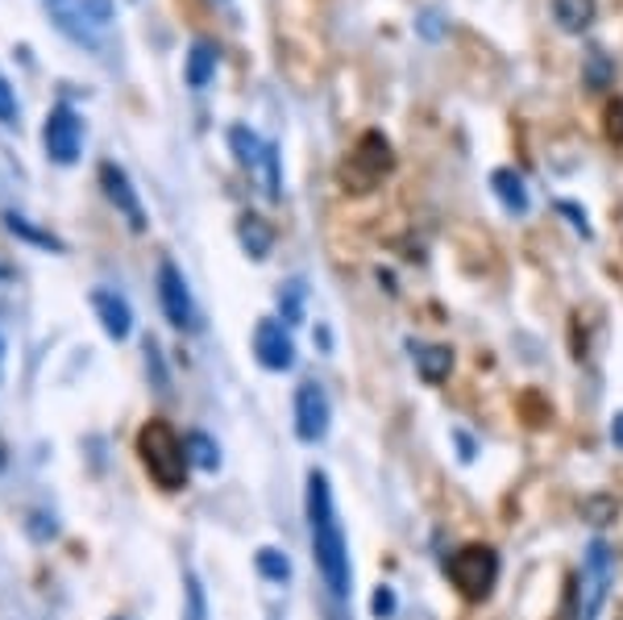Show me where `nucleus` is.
Segmentation results:
<instances>
[{
    "instance_id": "f257e3e1",
    "label": "nucleus",
    "mask_w": 623,
    "mask_h": 620,
    "mask_svg": "<svg viewBox=\"0 0 623 620\" xmlns=\"http://www.w3.org/2000/svg\"><path fill=\"white\" fill-rule=\"evenodd\" d=\"M308 533H312V558H316V571L325 579V588L345 600L349 596V545H345V529L337 521L333 509V492H328L325 471H312L308 475Z\"/></svg>"
},
{
    "instance_id": "f03ea898",
    "label": "nucleus",
    "mask_w": 623,
    "mask_h": 620,
    "mask_svg": "<svg viewBox=\"0 0 623 620\" xmlns=\"http://www.w3.org/2000/svg\"><path fill=\"white\" fill-rule=\"evenodd\" d=\"M138 459L146 466V475L155 479L162 492H179L187 483V442L167 425V421H146L138 430Z\"/></svg>"
},
{
    "instance_id": "7ed1b4c3",
    "label": "nucleus",
    "mask_w": 623,
    "mask_h": 620,
    "mask_svg": "<svg viewBox=\"0 0 623 620\" xmlns=\"http://www.w3.org/2000/svg\"><path fill=\"white\" fill-rule=\"evenodd\" d=\"M445 571H449V583L466 600H486L491 588L498 583V554L491 545H462L457 554L445 562Z\"/></svg>"
},
{
    "instance_id": "20e7f679",
    "label": "nucleus",
    "mask_w": 623,
    "mask_h": 620,
    "mask_svg": "<svg viewBox=\"0 0 623 620\" xmlns=\"http://www.w3.org/2000/svg\"><path fill=\"white\" fill-rule=\"evenodd\" d=\"M611 579H615V558L603 541H591L582 554V574H577V620H594L603 612Z\"/></svg>"
},
{
    "instance_id": "39448f33",
    "label": "nucleus",
    "mask_w": 623,
    "mask_h": 620,
    "mask_svg": "<svg viewBox=\"0 0 623 620\" xmlns=\"http://www.w3.org/2000/svg\"><path fill=\"white\" fill-rule=\"evenodd\" d=\"M390 167H395V159H390V142H387V138H383L378 129L362 134L358 146H354V155L342 163L345 191H370L378 179L387 176Z\"/></svg>"
},
{
    "instance_id": "423d86ee",
    "label": "nucleus",
    "mask_w": 623,
    "mask_h": 620,
    "mask_svg": "<svg viewBox=\"0 0 623 620\" xmlns=\"http://www.w3.org/2000/svg\"><path fill=\"white\" fill-rule=\"evenodd\" d=\"M42 146H47L50 163L71 167L83 150V117L71 105H55L47 112V126H42Z\"/></svg>"
},
{
    "instance_id": "0eeeda50",
    "label": "nucleus",
    "mask_w": 623,
    "mask_h": 620,
    "mask_svg": "<svg viewBox=\"0 0 623 620\" xmlns=\"http://www.w3.org/2000/svg\"><path fill=\"white\" fill-rule=\"evenodd\" d=\"M158 304H162V313L175 329H196V301L187 292L184 270L175 267L171 258L158 263Z\"/></svg>"
},
{
    "instance_id": "6e6552de",
    "label": "nucleus",
    "mask_w": 623,
    "mask_h": 620,
    "mask_svg": "<svg viewBox=\"0 0 623 620\" xmlns=\"http://www.w3.org/2000/svg\"><path fill=\"white\" fill-rule=\"evenodd\" d=\"M50 9V21L59 26V33H67L76 47L100 50L105 47V30L88 13V0H42Z\"/></svg>"
},
{
    "instance_id": "1a4fd4ad",
    "label": "nucleus",
    "mask_w": 623,
    "mask_h": 620,
    "mask_svg": "<svg viewBox=\"0 0 623 620\" xmlns=\"http://www.w3.org/2000/svg\"><path fill=\"white\" fill-rule=\"evenodd\" d=\"M328 421H333V409H328V396L320 383H299L296 387V437L299 442H325Z\"/></svg>"
},
{
    "instance_id": "9d476101",
    "label": "nucleus",
    "mask_w": 623,
    "mask_h": 620,
    "mask_svg": "<svg viewBox=\"0 0 623 620\" xmlns=\"http://www.w3.org/2000/svg\"><path fill=\"white\" fill-rule=\"evenodd\" d=\"M254 358H258L266 371H291V366H296V342H291L283 321L263 317L254 325Z\"/></svg>"
},
{
    "instance_id": "9b49d317",
    "label": "nucleus",
    "mask_w": 623,
    "mask_h": 620,
    "mask_svg": "<svg viewBox=\"0 0 623 620\" xmlns=\"http://www.w3.org/2000/svg\"><path fill=\"white\" fill-rule=\"evenodd\" d=\"M100 188H105V196L117 205V213L129 222V229L141 234V229H146V208H141L138 188H134L129 176H125V167H117V163H100Z\"/></svg>"
},
{
    "instance_id": "f8f14e48",
    "label": "nucleus",
    "mask_w": 623,
    "mask_h": 620,
    "mask_svg": "<svg viewBox=\"0 0 623 620\" xmlns=\"http://www.w3.org/2000/svg\"><path fill=\"white\" fill-rule=\"evenodd\" d=\"M92 308H96V321L105 325V334H109L112 342H125V337L134 334V308H129L125 296H117L109 287H96Z\"/></svg>"
},
{
    "instance_id": "ddd939ff",
    "label": "nucleus",
    "mask_w": 623,
    "mask_h": 620,
    "mask_svg": "<svg viewBox=\"0 0 623 620\" xmlns=\"http://www.w3.org/2000/svg\"><path fill=\"white\" fill-rule=\"evenodd\" d=\"M217 63H220V47L212 42V38H196L191 42V50H187V88H196V92H204L208 83H212V76H217Z\"/></svg>"
},
{
    "instance_id": "4468645a",
    "label": "nucleus",
    "mask_w": 623,
    "mask_h": 620,
    "mask_svg": "<svg viewBox=\"0 0 623 620\" xmlns=\"http://www.w3.org/2000/svg\"><path fill=\"white\" fill-rule=\"evenodd\" d=\"M229 146H234V155H237V163H241V167H249V171H263L266 146H270V142H263L254 129L234 126V129H229Z\"/></svg>"
},
{
    "instance_id": "2eb2a0df",
    "label": "nucleus",
    "mask_w": 623,
    "mask_h": 620,
    "mask_svg": "<svg viewBox=\"0 0 623 620\" xmlns=\"http://www.w3.org/2000/svg\"><path fill=\"white\" fill-rule=\"evenodd\" d=\"M594 13H599V4H594V0H553V17H557V26L565 33L591 30Z\"/></svg>"
},
{
    "instance_id": "dca6fc26",
    "label": "nucleus",
    "mask_w": 623,
    "mask_h": 620,
    "mask_svg": "<svg viewBox=\"0 0 623 620\" xmlns=\"http://www.w3.org/2000/svg\"><path fill=\"white\" fill-rule=\"evenodd\" d=\"M491 188H495V196L503 200L507 213H528V188H524V179L515 176V171L498 167L495 176H491Z\"/></svg>"
},
{
    "instance_id": "f3484780",
    "label": "nucleus",
    "mask_w": 623,
    "mask_h": 620,
    "mask_svg": "<svg viewBox=\"0 0 623 620\" xmlns=\"http://www.w3.org/2000/svg\"><path fill=\"white\" fill-rule=\"evenodd\" d=\"M416 366H421V375L428 383H441L445 375H449L453 354L445 351V346H421V351H416Z\"/></svg>"
},
{
    "instance_id": "a211bd4d",
    "label": "nucleus",
    "mask_w": 623,
    "mask_h": 620,
    "mask_svg": "<svg viewBox=\"0 0 623 620\" xmlns=\"http://www.w3.org/2000/svg\"><path fill=\"white\" fill-rule=\"evenodd\" d=\"M270 242H275V234L266 229L263 217H246L241 222V246H246L254 258H266V250H270Z\"/></svg>"
},
{
    "instance_id": "6ab92c4d",
    "label": "nucleus",
    "mask_w": 623,
    "mask_h": 620,
    "mask_svg": "<svg viewBox=\"0 0 623 620\" xmlns=\"http://www.w3.org/2000/svg\"><path fill=\"white\" fill-rule=\"evenodd\" d=\"M187 459L196 462V466H204V471H217L220 466V450L212 437H204V433H187Z\"/></svg>"
},
{
    "instance_id": "aec40b11",
    "label": "nucleus",
    "mask_w": 623,
    "mask_h": 620,
    "mask_svg": "<svg viewBox=\"0 0 623 620\" xmlns=\"http://www.w3.org/2000/svg\"><path fill=\"white\" fill-rule=\"evenodd\" d=\"M4 225H9L13 234H21V238H26V242H38V246H50V250H62V242L55 238V234H42V229H33V225L26 222V217H21V213H4Z\"/></svg>"
},
{
    "instance_id": "412c9836",
    "label": "nucleus",
    "mask_w": 623,
    "mask_h": 620,
    "mask_svg": "<svg viewBox=\"0 0 623 620\" xmlns=\"http://www.w3.org/2000/svg\"><path fill=\"white\" fill-rule=\"evenodd\" d=\"M254 562H258V571H263L266 579H275V583H283V579L291 574V562H287L279 550H270V545H266V550H258V558H254Z\"/></svg>"
},
{
    "instance_id": "4be33fe9",
    "label": "nucleus",
    "mask_w": 623,
    "mask_h": 620,
    "mask_svg": "<svg viewBox=\"0 0 623 620\" xmlns=\"http://www.w3.org/2000/svg\"><path fill=\"white\" fill-rule=\"evenodd\" d=\"M17 117H21V109H17L13 83L0 76V126H17Z\"/></svg>"
},
{
    "instance_id": "5701e85b",
    "label": "nucleus",
    "mask_w": 623,
    "mask_h": 620,
    "mask_svg": "<svg viewBox=\"0 0 623 620\" xmlns=\"http://www.w3.org/2000/svg\"><path fill=\"white\" fill-rule=\"evenodd\" d=\"M299 301H304V287L299 284H287V325L299 317Z\"/></svg>"
},
{
    "instance_id": "b1692460",
    "label": "nucleus",
    "mask_w": 623,
    "mask_h": 620,
    "mask_svg": "<svg viewBox=\"0 0 623 620\" xmlns=\"http://www.w3.org/2000/svg\"><path fill=\"white\" fill-rule=\"evenodd\" d=\"M607 121H611L607 134L615 138V142H623V105H611V109H607Z\"/></svg>"
},
{
    "instance_id": "393cba45",
    "label": "nucleus",
    "mask_w": 623,
    "mask_h": 620,
    "mask_svg": "<svg viewBox=\"0 0 623 620\" xmlns=\"http://www.w3.org/2000/svg\"><path fill=\"white\" fill-rule=\"evenodd\" d=\"M390 608H395V596H390L387 588H383V591H374V612H378V617H387Z\"/></svg>"
},
{
    "instance_id": "a878e982",
    "label": "nucleus",
    "mask_w": 623,
    "mask_h": 620,
    "mask_svg": "<svg viewBox=\"0 0 623 620\" xmlns=\"http://www.w3.org/2000/svg\"><path fill=\"white\" fill-rule=\"evenodd\" d=\"M187 596H191V620H204V600H200V588H196V579L187 583Z\"/></svg>"
},
{
    "instance_id": "bb28decb",
    "label": "nucleus",
    "mask_w": 623,
    "mask_h": 620,
    "mask_svg": "<svg viewBox=\"0 0 623 620\" xmlns=\"http://www.w3.org/2000/svg\"><path fill=\"white\" fill-rule=\"evenodd\" d=\"M611 437H615V445H623V413L611 421Z\"/></svg>"
},
{
    "instance_id": "cd10ccee",
    "label": "nucleus",
    "mask_w": 623,
    "mask_h": 620,
    "mask_svg": "<svg viewBox=\"0 0 623 620\" xmlns=\"http://www.w3.org/2000/svg\"><path fill=\"white\" fill-rule=\"evenodd\" d=\"M0 466H4V445H0Z\"/></svg>"
},
{
    "instance_id": "c85d7f7f",
    "label": "nucleus",
    "mask_w": 623,
    "mask_h": 620,
    "mask_svg": "<svg viewBox=\"0 0 623 620\" xmlns=\"http://www.w3.org/2000/svg\"><path fill=\"white\" fill-rule=\"evenodd\" d=\"M117 620H121V617H117Z\"/></svg>"
}]
</instances>
